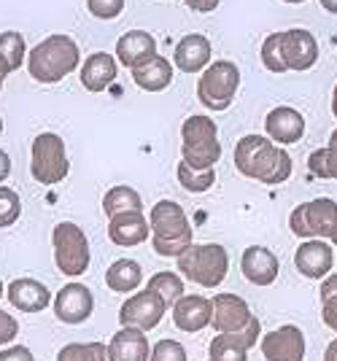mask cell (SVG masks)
<instances>
[{
    "label": "cell",
    "instance_id": "1",
    "mask_svg": "<svg viewBox=\"0 0 337 361\" xmlns=\"http://www.w3.org/2000/svg\"><path fill=\"white\" fill-rule=\"evenodd\" d=\"M235 167L238 173L267 186H278L289 180L291 157L283 146L273 143L267 135H243L235 146Z\"/></svg>",
    "mask_w": 337,
    "mask_h": 361
},
{
    "label": "cell",
    "instance_id": "2",
    "mask_svg": "<svg viewBox=\"0 0 337 361\" xmlns=\"http://www.w3.org/2000/svg\"><path fill=\"white\" fill-rule=\"evenodd\" d=\"M81 51L71 35H49L27 51V71L38 84H57L78 71Z\"/></svg>",
    "mask_w": 337,
    "mask_h": 361
},
{
    "label": "cell",
    "instance_id": "3",
    "mask_svg": "<svg viewBox=\"0 0 337 361\" xmlns=\"http://www.w3.org/2000/svg\"><path fill=\"white\" fill-rule=\"evenodd\" d=\"M152 224V245L157 256H178L192 245V224L186 219V211L173 200H159L149 213Z\"/></svg>",
    "mask_w": 337,
    "mask_h": 361
},
{
    "label": "cell",
    "instance_id": "4",
    "mask_svg": "<svg viewBox=\"0 0 337 361\" xmlns=\"http://www.w3.org/2000/svg\"><path fill=\"white\" fill-rule=\"evenodd\" d=\"M178 275L189 283L202 288H219L230 272V254L219 243H192L184 254L176 259Z\"/></svg>",
    "mask_w": 337,
    "mask_h": 361
},
{
    "label": "cell",
    "instance_id": "5",
    "mask_svg": "<svg viewBox=\"0 0 337 361\" xmlns=\"http://www.w3.org/2000/svg\"><path fill=\"white\" fill-rule=\"evenodd\" d=\"M181 157L186 165L197 170H208L221 159L219 127L211 116L195 114L181 124Z\"/></svg>",
    "mask_w": 337,
    "mask_h": 361
},
{
    "label": "cell",
    "instance_id": "6",
    "mask_svg": "<svg viewBox=\"0 0 337 361\" xmlns=\"http://www.w3.org/2000/svg\"><path fill=\"white\" fill-rule=\"evenodd\" d=\"M240 87V68L230 60L211 62L197 81V100L208 111H227Z\"/></svg>",
    "mask_w": 337,
    "mask_h": 361
},
{
    "label": "cell",
    "instance_id": "7",
    "mask_svg": "<svg viewBox=\"0 0 337 361\" xmlns=\"http://www.w3.org/2000/svg\"><path fill=\"white\" fill-rule=\"evenodd\" d=\"M51 243H54V262L57 270L68 278H78L90 270L92 262V251H90V240L84 235V229L73 221H60L51 232Z\"/></svg>",
    "mask_w": 337,
    "mask_h": 361
},
{
    "label": "cell",
    "instance_id": "8",
    "mask_svg": "<svg viewBox=\"0 0 337 361\" xmlns=\"http://www.w3.org/2000/svg\"><path fill=\"white\" fill-rule=\"evenodd\" d=\"M30 173L32 178L38 180V183H44V186H54V183L68 178L71 159H68L65 140L57 133L35 135L30 151Z\"/></svg>",
    "mask_w": 337,
    "mask_h": 361
},
{
    "label": "cell",
    "instance_id": "9",
    "mask_svg": "<svg viewBox=\"0 0 337 361\" xmlns=\"http://www.w3.org/2000/svg\"><path fill=\"white\" fill-rule=\"evenodd\" d=\"M337 221V202L329 197H316L310 202L297 205L289 216V229L302 238V240H313V238H321L329 240L332 232H335Z\"/></svg>",
    "mask_w": 337,
    "mask_h": 361
},
{
    "label": "cell",
    "instance_id": "10",
    "mask_svg": "<svg viewBox=\"0 0 337 361\" xmlns=\"http://www.w3.org/2000/svg\"><path fill=\"white\" fill-rule=\"evenodd\" d=\"M262 340V324L254 316L251 324L240 331H224L216 334L208 345V359L211 361H248V350Z\"/></svg>",
    "mask_w": 337,
    "mask_h": 361
},
{
    "label": "cell",
    "instance_id": "11",
    "mask_svg": "<svg viewBox=\"0 0 337 361\" xmlns=\"http://www.w3.org/2000/svg\"><path fill=\"white\" fill-rule=\"evenodd\" d=\"M281 60L286 65V71L294 73H305L319 62V41L310 30L302 27H291L281 30Z\"/></svg>",
    "mask_w": 337,
    "mask_h": 361
},
{
    "label": "cell",
    "instance_id": "12",
    "mask_svg": "<svg viewBox=\"0 0 337 361\" xmlns=\"http://www.w3.org/2000/svg\"><path fill=\"white\" fill-rule=\"evenodd\" d=\"M165 310H168V305L159 300L154 291L143 288V291H135V294L122 305V310H119V326H133V329H140V331H152L154 326H159Z\"/></svg>",
    "mask_w": 337,
    "mask_h": 361
},
{
    "label": "cell",
    "instance_id": "13",
    "mask_svg": "<svg viewBox=\"0 0 337 361\" xmlns=\"http://www.w3.org/2000/svg\"><path fill=\"white\" fill-rule=\"evenodd\" d=\"M54 316L57 321L68 324V326H78L84 321H90V316L94 313V297L90 286L84 283H65L54 297Z\"/></svg>",
    "mask_w": 337,
    "mask_h": 361
},
{
    "label": "cell",
    "instance_id": "14",
    "mask_svg": "<svg viewBox=\"0 0 337 361\" xmlns=\"http://www.w3.org/2000/svg\"><path fill=\"white\" fill-rule=\"evenodd\" d=\"M262 356L267 361H302L305 359V334L294 324H283L267 331L259 340Z\"/></svg>",
    "mask_w": 337,
    "mask_h": 361
},
{
    "label": "cell",
    "instance_id": "15",
    "mask_svg": "<svg viewBox=\"0 0 337 361\" xmlns=\"http://www.w3.org/2000/svg\"><path fill=\"white\" fill-rule=\"evenodd\" d=\"M332 262H335V251L321 238L305 240L294 251V267L307 281H321V278H326L332 272Z\"/></svg>",
    "mask_w": 337,
    "mask_h": 361
},
{
    "label": "cell",
    "instance_id": "16",
    "mask_svg": "<svg viewBox=\"0 0 337 361\" xmlns=\"http://www.w3.org/2000/svg\"><path fill=\"white\" fill-rule=\"evenodd\" d=\"M264 133L278 146H294L305 137V116L291 106H278L264 119Z\"/></svg>",
    "mask_w": 337,
    "mask_h": 361
},
{
    "label": "cell",
    "instance_id": "17",
    "mask_svg": "<svg viewBox=\"0 0 337 361\" xmlns=\"http://www.w3.org/2000/svg\"><path fill=\"white\" fill-rule=\"evenodd\" d=\"M211 305H214V318H211V326H214L219 334L224 331H240L251 324V307L243 297L238 294H216L211 297Z\"/></svg>",
    "mask_w": 337,
    "mask_h": 361
},
{
    "label": "cell",
    "instance_id": "18",
    "mask_svg": "<svg viewBox=\"0 0 337 361\" xmlns=\"http://www.w3.org/2000/svg\"><path fill=\"white\" fill-rule=\"evenodd\" d=\"M108 238L114 245H122V248L143 245L152 238L149 216H143V211H127L108 219Z\"/></svg>",
    "mask_w": 337,
    "mask_h": 361
},
{
    "label": "cell",
    "instance_id": "19",
    "mask_svg": "<svg viewBox=\"0 0 337 361\" xmlns=\"http://www.w3.org/2000/svg\"><path fill=\"white\" fill-rule=\"evenodd\" d=\"M6 297L11 302L14 310L22 313H41L54 302L47 283L35 281V278H16L6 286Z\"/></svg>",
    "mask_w": 337,
    "mask_h": 361
},
{
    "label": "cell",
    "instance_id": "20",
    "mask_svg": "<svg viewBox=\"0 0 337 361\" xmlns=\"http://www.w3.org/2000/svg\"><path fill=\"white\" fill-rule=\"evenodd\" d=\"M278 270H281L278 256L270 248H264V245H251L240 256V272H243L245 281L254 283V286H273L278 278Z\"/></svg>",
    "mask_w": 337,
    "mask_h": 361
},
{
    "label": "cell",
    "instance_id": "21",
    "mask_svg": "<svg viewBox=\"0 0 337 361\" xmlns=\"http://www.w3.org/2000/svg\"><path fill=\"white\" fill-rule=\"evenodd\" d=\"M170 310H173V324L181 331H189V334L202 331L214 318V305L202 294H184Z\"/></svg>",
    "mask_w": 337,
    "mask_h": 361
},
{
    "label": "cell",
    "instance_id": "22",
    "mask_svg": "<svg viewBox=\"0 0 337 361\" xmlns=\"http://www.w3.org/2000/svg\"><path fill=\"white\" fill-rule=\"evenodd\" d=\"M211 41L200 32H189L184 35L178 44H176V51H173V65L181 71V73H202L208 65H211Z\"/></svg>",
    "mask_w": 337,
    "mask_h": 361
},
{
    "label": "cell",
    "instance_id": "23",
    "mask_svg": "<svg viewBox=\"0 0 337 361\" xmlns=\"http://www.w3.org/2000/svg\"><path fill=\"white\" fill-rule=\"evenodd\" d=\"M116 62L119 60L114 54H108V51H94V54H90L87 60L81 62V68H78V78H81L84 90L97 92V94L106 92L116 81V73H119Z\"/></svg>",
    "mask_w": 337,
    "mask_h": 361
},
{
    "label": "cell",
    "instance_id": "24",
    "mask_svg": "<svg viewBox=\"0 0 337 361\" xmlns=\"http://www.w3.org/2000/svg\"><path fill=\"white\" fill-rule=\"evenodd\" d=\"M108 359L111 361H152V345L146 331L122 326L108 343Z\"/></svg>",
    "mask_w": 337,
    "mask_h": 361
},
{
    "label": "cell",
    "instance_id": "25",
    "mask_svg": "<svg viewBox=\"0 0 337 361\" xmlns=\"http://www.w3.org/2000/svg\"><path fill=\"white\" fill-rule=\"evenodd\" d=\"M154 54H157V41H154L152 32L146 30H130L116 41V60L130 71L138 68L140 62H146Z\"/></svg>",
    "mask_w": 337,
    "mask_h": 361
},
{
    "label": "cell",
    "instance_id": "26",
    "mask_svg": "<svg viewBox=\"0 0 337 361\" xmlns=\"http://www.w3.org/2000/svg\"><path fill=\"white\" fill-rule=\"evenodd\" d=\"M173 62L165 60L162 54H154L138 68H133V81L143 92H162L173 84Z\"/></svg>",
    "mask_w": 337,
    "mask_h": 361
},
{
    "label": "cell",
    "instance_id": "27",
    "mask_svg": "<svg viewBox=\"0 0 337 361\" xmlns=\"http://www.w3.org/2000/svg\"><path fill=\"white\" fill-rule=\"evenodd\" d=\"M143 283V270L135 259H116L106 272V286L116 294H133Z\"/></svg>",
    "mask_w": 337,
    "mask_h": 361
},
{
    "label": "cell",
    "instance_id": "28",
    "mask_svg": "<svg viewBox=\"0 0 337 361\" xmlns=\"http://www.w3.org/2000/svg\"><path fill=\"white\" fill-rule=\"evenodd\" d=\"M127 211H143V200H140L138 192L133 186H114V189H108L106 197H103V213H106L108 219H114V216Z\"/></svg>",
    "mask_w": 337,
    "mask_h": 361
},
{
    "label": "cell",
    "instance_id": "29",
    "mask_svg": "<svg viewBox=\"0 0 337 361\" xmlns=\"http://www.w3.org/2000/svg\"><path fill=\"white\" fill-rule=\"evenodd\" d=\"M146 288L154 291L159 300L165 302V305H168V310L186 294L184 278H181V275H176V272H168V270L154 272L152 278H149V283H146Z\"/></svg>",
    "mask_w": 337,
    "mask_h": 361
},
{
    "label": "cell",
    "instance_id": "30",
    "mask_svg": "<svg viewBox=\"0 0 337 361\" xmlns=\"http://www.w3.org/2000/svg\"><path fill=\"white\" fill-rule=\"evenodd\" d=\"M307 170L316 178H332L337 180V130L329 135V143L324 149H316L307 157Z\"/></svg>",
    "mask_w": 337,
    "mask_h": 361
},
{
    "label": "cell",
    "instance_id": "31",
    "mask_svg": "<svg viewBox=\"0 0 337 361\" xmlns=\"http://www.w3.org/2000/svg\"><path fill=\"white\" fill-rule=\"evenodd\" d=\"M176 178H178V183H181V189L192 192V195H202V192L214 189L216 170L214 167H208V170H197V167L186 165L184 159H181L178 167H176Z\"/></svg>",
    "mask_w": 337,
    "mask_h": 361
},
{
    "label": "cell",
    "instance_id": "32",
    "mask_svg": "<svg viewBox=\"0 0 337 361\" xmlns=\"http://www.w3.org/2000/svg\"><path fill=\"white\" fill-rule=\"evenodd\" d=\"M25 54H27V44H25V35H22V32H16V30L0 32V57L8 65L11 73H14L16 68H22Z\"/></svg>",
    "mask_w": 337,
    "mask_h": 361
},
{
    "label": "cell",
    "instance_id": "33",
    "mask_svg": "<svg viewBox=\"0 0 337 361\" xmlns=\"http://www.w3.org/2000/svg\"><path fill=\"white\" fill-rule=\"evenodd\" d=\"M57 361H111L103 343H71L57 353Z\"/></svg>",
    "mask_w": 337,
    "mask_h": 361
},
{
    "label": "cell",
    "instance_id": "34",
    "mask_svg": "<svg viewBox=\"0 0 337 361\" xmlns=\"http://www.w3.org/2000/svg\"><path fill=\"white\" fill-rule=\"evenodd\" d=\"M321 321L337 331V272H329L321 283Z\"/></svg>",
    "mask_w": 337,
    "mask_h": 361
},
{
    "label": "cell",
    "instance_id": "35",
    "mask_svg": "<svg viewBox=\"0 0 337 361\" xmlns=\"http://www.w3.org/2000/svg\"><path fill=\"white\" fill-rule=\"evenodd\" d=\"M262 65L270 71V73H286V65L281 60V30L270 32L262 44Z\"/></svg>",
    "mask_w": 337,
    "mask_h": 361
},
{
    "label": "cell",
    "instance_id": "36",
    "mask_svg": "<svg viewBox=\"0 0 337 361\" xmlns=\"http://www.w3.org/2000/svg\"><path fill=\"white\" fill-rule=\"evenodd\" d=\"M19 216H22V200H19V195H16L14 189L0 183V229L16 224Z\"/></svg>",
    "mask_w": 337,
    "mask_h": 361
},
{
    "label": "cell",
    "instance_id": "37",
    "mask_svg": "<svg viewBox=\"0 0 337 361\" xmlns=\"http://www.w3.org/2000/svg\"><path fill=\"white\" fill-rule=\"evenodd\" d=\"M186 348L178 340H159L152 348V361H186Z\"/></svg>",
    "mask_w": 337,
    "mask_h": 361
},
{
    "label": "cell",
    "instance_id": "38",
    "mask_svg": "<svg viewBox=\"0 0 337 361\" xmlns=\"http://www.w3.org/2000/svg\"><path fill=\"white\" fill-rule=\"evenodd\" d=\"M87 8L94 19H116L124 11V0H87Z\"/></svg>",
    "mask_w": 337,
    "mask_h": 361
},
{
    "label": "cell",
    "instance_id": "39",
    "mask_svg": "<svg viewBox=\"0 0 337 361\" xmlns=\"http://www.w3.org/2000/svg\"><path fill=\"white\" fill-rule=\"evenodd\" d=\"M19 334V321L8 310H0V345H11Z\"/></svg>",
    "mask_w": 337,
    "mask_h": 361
},
{
    "label": "cell",
    "instance_id": "40",
    "mask_svg": "<svg viewBox=\"0 0 337 361\" xmlns=\"http://www.w3.org/2000/svg\"><path fill=\"white\" fill-rule=\"evenodd\" d=\"M0 361H35L27 345H6L0 350Z\"/></svg>",
    "mask_w": 337,
    "mask_h": 361
},
{
    "label": "cell",
    "instance_id": "41",
    "mask_svg": "<svg viewBox=\"0 0 337 361\" xmlns=\"http://www.w3.org/2000/svg\"><path fill=\"white\" fill-rule=\"evenodd\" d=\"M184 3L197 14H211V11L219 8V0H184Z\"/></svg>",
    "mask_w": 337,
    "mask_h": 361
},
{
    "label": "cell",
    "instance_id": "42",
    "mask_svg": "<svg viewBox=\"0 0 337 361\" xmlns=\"http://www.w3.org/2000/svg\"><path fill=\"white\" fill-rule=\"evenodd\" d=\"M8 173H11V159H8V154L0 149V180L8 178Z\"/></svg>",
    "mask_w": 337,
    "mask_h": 361
},
{
    "label": "cell",
    "instance_id": "43",
    "mask_svg": "<svg viewBox=\"0 0 337 361\" xmlns=\"http://www.w3.org/2000/svg\"><path fill=\"white\" fill-rule=\"evenodd\" d=\"M324 361H337V337L326 345V350H324Z\"/></svg>",
    "mask_w": 337,
    "mask_h": 361
},
{
    "label": "cell",
    "instance_id": "44",
    "mask_svg": "<svg viewBox=\"0 0 337 361\" xmlns=\"http://www.w3.org/2000/svg\"><path fill=\"white\" fill-rule=\"evenodd\" d=\"M319 3H321V8H326L329 14L337 16V0H319Z\"/></svg>",
    "mask_w": 337,
    "mask_h": 361
},
{
    "label": "cell",
    "instance_id": "45",
    "mask_svg": "<svg viewBox=\"0 0 337 361\" xmlns=\"http://www.w3.org/2000/svg\"><path fill=\"white\" fill-rule=\"evenodd\" d=\"M11 73V71H8V65H6V62H3V57H0V84H3V81H6V75Z\"/></svg>",
    "mask_w": 337,
    "mask_h": 361
},
{
    "label": "cell",
    "instance_id": "46",
    "mask_svg": "<svg viewBox=\"0 0 337 361\" xmlns=\"http://www.w3.org/2000/svg\"><path fill=\"white\" fill-rule=\"evenodd\" d=\"M332 114H335V119H337V84H335V90H332Z\"/></svg>",
    "mask_w": 337,
    "mask_h": 361
},
{
    "label": "cell",
    "instance_id": "47",
    "mask_svg": "<svg viewBox=\"0 0 337 361\" xmlns=\"http://www.w3.org/2000/svg\"><path fill=\"white\" fill-rule=\"evenodd\" d=\"M329 243H332V245H337V221H335V232H332V238H329Z\"/></svg>",
    "mask_w": 337,
    "mask_h": 361
},
{
    "label": "cell",
    "instance_id": "48",
    "mask_svg": "<svg viewBox=\"0 0 337 361\" xmlns=\"http://www.w3.org/2000/svg\"><path fill=\"white\" fill-rule=\"evenodd\" d=\"M283 3H291V6H297V3H305V0H283Z\"/></svg>",
    "mask_w": 337,
    "mask_h": 361
},
{
    "label": "cell",
    "instance_id": "49",
    "mask_svg": "<svg viewBox=\"0 0 337 361\" xmlns=\"http://www.w3.org/2000/svg\"><path fill=\"white\" fill-rule=\"evenodd\" d=\"M3 294H6V286H3V281H0V300H3Z\"/></svg>",
    "mask_w": 337,
    "mask_h": 361
},
{
    "label": "cell",
    "instance_id": "50",
    "mask_svg": "<svg viewBox=\"0 0 337 361\" xmlns=\"http://www.w3.org/2000/svg\"><path fill=\"white\" fill-rule=\"evenodd\" d=\"M0 135H3V116H0Z\"/></svg>",
    "mask_w": 337,
    "mask_h": 361
},
{
    "label": "cell",
    "instance_id": "51",
    "mask_svg": "<svg viewBox=\"0 0 337 361\" xmlns=\"http://www.w3.org/2000/svg\"><path fill=\"white\" fill-rule=\"evenodd\" d=\"M0 90H3V84H0Z\"/></svg>",
    "mask_w": 337,
    "mask_h": 361
},
{
    "label": "cell",
    "instance_id": "52",
    "mask_svg": "<svg viewBox=\"0 0 337 361\" xmlns=\"http://www.w3.org/2000/svg\"><path fill=\"white\" fill-rule=\"evenodd\" d=\"M208 361H211V359H208Z\"/></svg>",
    "mask_w": 337,
    "mask_h": 361
}]
</instances>
